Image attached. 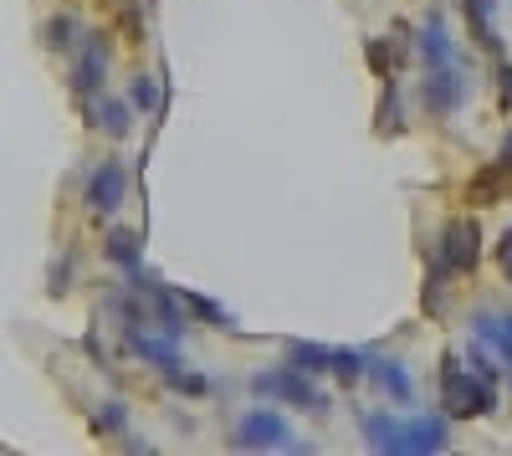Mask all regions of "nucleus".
Returning <instances> with one entry per match:
<instances>
[{
  "instance_id": "obj_1",
  "label": "nucleus",
  "mask_w": 512,
  "mask_h": 456,
  "mask_svg": "<svg viewBox=\"0 0 512 456\" xmlns=\"http://www.w3.org/2000/svg\"><path fill=\"white\" fill-rule=\"evenodd\" d=\"M441 405L451 421H477L497 410V364L487 344H477L466 359L461 354L441 359Z\"/></svg>"
},
{
  "instance_id": "obj_2",
  "label": "nucleus",
  "mask_w": 512,
  "mask_h": 456,
  "mask_svg": "<svg viewBox=\"0 0 512 456\" xmlns=\"http://www.w3.org/2000/svg\"><path fill=\"white\" fill-rule=\"evenodd\" d=\"M364 446L384 451V456H436L451 446V426L446 416H415V421H395V416H369L359 421Z\"/></svg>"
},
{
  "instance_id": "obj_3",
  "label": "nucleus",
  "mask_w": 512,
  "mask_h": 456,
  "mask_svg": "<svg viewBox=\"0 0 512 456\" xmlns=\"http://www.w3.org/2000/svg\"><path fill=\"white\" fill-rule=\"evenodd\" d=\"M477 262H482V226H477V216L446 221L441 252H436L431 272H441V277H466V272H477Z\"/></svg>"
},
{
  "instance_id": "obj_4",
  "label": "nucleus",
  "mask_w": 512,
  "mask_h": 456,
  "mask_svg": "<svg viewBox=\"0 0 512 456\" xmlns=\"http://www.w3.org/2000/svg\"><path fill=\"white\" fill-rule=\"evenodd\" d=\"M251 390H256V395H272V400H282V405L308 410V416H323V410H328V395H318V385L303 375V369H292V364H277V369L251 375Z\"/></svg>"
},
{
  "instance_id": "obj_5",
  "label": "nucleus",
  "mask_w": 512,
  "mask_h": 456,
  "mask_svg": "<svg viewBox=\"0 0 512 456\" xmlns=\"http://www.w3.org/2000/svg\"><path fill=\"white\" fill-rule=\"evenodd\" d=\"M236 451H308V441H292V426L277 410H246L231 431Z\"/></svg>"
},
{
  "instance_id": "obj_6",
  "label": "nucleus",
  "mask_w": 512,
  "mask_h": 456,
  "mask_svg": "<svg viewBox=\"0 0 512 456\" xmlns=\"http://www.w3.org/2000/svg\"><path fill=\"white\" fill-rule=\"evenodd\" d=\"M466 93H472V77H466L461 57L446 62V67H425V77H420V103L431 118H451L466 103Z\"/></svg>"
},
{
  "instance_id": "obj_7",
  "label": "nucleus",
  "mask_w": 512,
  "mask_h": 456,
  "mask_svg": "<svg viewBox=\"0 0 512 456\" xmlns=\"http://www.w3.org/2000/svg\"><path fill=\"white\" fill-rule=\"evenodd\" d=\"M82 200H88L93 216H113L118 205L128 200V170L118 159H98L88 170V190H82Z\"/></svg>"
},
{
  "instance_id": "obj_8",
  "label": "nucleus",
  "mask_w": 512,
  "mask_h": 456,
  "mask_svg": "<svg viewBox=\"0 0 512 456\" xmlns=\"http://www.w3.org/2000/svg\"><path fill=\"white\" fill-rule=\"evenodd\" d=\"M103 77H108V41L93 36V31H82L77 62H72V88H77V98H98V93H103Z\"/></svg>"
},
{
  "instance_id": "obj_9",
  "label": "nucleus",
  "mask_w": 512,
  "mask_h": 456,
  "mask_svg": "<svg viewBox=\"0 0 512 456\" xmlns=\"http://www.w3.org/2000/svg\"><path fill=\"white\" fill-rule=\"evenodd\" d=\"M123 344H128V354H139V359H144V364H154V369H175V364H185V359H180V339H175V334L123 328Z\"/></svg>"
},
{
  "instance_id": "obj_10",
  "label": "nucleus",
  "mask_w": 512,
  "mask_h": 456,
  "mask_svg": "<svg viewBox=\"0 0 512 456\" xmlns=\"http://www.w3.org/2000/svg\"><path fill=\"white\" fill-rule=\"evenodd\" d=\"M415 47H420V67H446V62H456V57H461V52H456V41H451V26H446V16H441V11H431V16L420 21Z\"/></svg>"
},
{
  "instance_id": "obj_11",
  "label": "nucleus",
  "mask_w": 512,
  "mask_h": 456,
  "mask_svg": "<svg viewBox=\"0 0 512 456\" xmlns=\"http://www.w3.org/2000/svg\"><path fill=\"white\" fill-rule=\"evenodd\" d=\"M364 375L379 385V395H390L395 405H410V400H415V380H410V369H405L395 354H369Z\"/></svg>"
},
{
  "instance_id": "obj_12",
  "label": "nucleus",
  "mask_w": 512,
  "mask_h": 456,
  "mask_svg": "<svg viewBox=\"0 0 512 456\" xmlns=\"http://www.w3.org/2000/svg\"><path fill=\"white\" fill-rule=\"evenodd\" d=\"M472 339L512 369V313H472Z\"/></svg>"
},
{
  "instance_id": "obj_13",
  "label": "nucleus",
  "mask_w": 512,
  "mask_h": 456,
  "mask_svg": "<svg viewBox=\"0 0 512 456\" xmlns=\"http://www.w3.org/2000/svg\"><path fill=\"white\" fill-rule=\"evenodd\" d=\"M88 118L98 123V129H103L108 139H123L128 129H134V108H128V103H118V98H93Z\"/></svg>"
},
{
  "instance_id": "obj_14",
  "label": "nucleus",
  "mask_w": 512,
  "mask_h": 456,
  "mask_svg": "<svg viewBox=\"0 0 512 456\" xmlns=\"http://www.w3.org/2000/svg\"><path fill=\"white\" fill-rule=\"evenodd\" d=\"M287 364L303 369V375H323V369L333 364V349L328 344H313V339H292L287 344Z\"/></svg>"
},
{
  "instance_id": "obj_15",
  "label": "nucleus",
  "mask_w": 512,
  "mask_h": 456,
  "mask_svg": "<svg viewBox=\"0 0 512 456\" xmlns=\"http://www.w3.org/2000/svg\"><path fill=\"white\" fill-rule=\"evenodd\" d=\"M128 108H134V113H154V118H159L164 93H159V82H154L149 72H134V77H128Z\"/></svg>"
},
{
  "instance_id": "obj_16",
  "label": "nucleus",
  "mask_w": 512,
  "mask_h": 456,
  "mask_svg": "<svg viewBox=\"0 0 512 456\" xmlns=\"http://www.w3.org/2000/svg\"><path fill=\"white\" fill-rule=\"evenodd\" d=\"M175 298H180V308H190V313H195L200 323H216V328H236V318H231V313H226V308H221L216 298H205V293H190V287H180Z\"/></svg>"
},
{
  "instance_id": "obj_17",
  "label": "nucleus",
  "mask_w": 512,
  "mask_h": 456,
  "mask_svg": "<svg viewBox=\"0 0 512 456\" xmlns=\"http://www.w3.org/2000/svg\"><path fill=\"white\" fill-rule=\"evenodd\" d=\"M466 6V21H472V36L482 41V47L492 52V57H502V41H497V31H492V11H487V0H461Z\"/></svg>"
},
{
  "instance_id": "obj_18",
  "label": "nucleus",
  "mask_w": 512,
  "mask_h": 456,
  "mask_svg": "<svg viewBox=\"0 0 512 456\" xmlns=\"http://www.w3.org/2000/svg\"><path fill=\"white\" fill-rule=\"evenodd\" d=\"M164 385L175 390V395H185V400H210V380H205V375H195V369H185V364L164 369Z\"/></svg>"
},
{
  "instance_id": "obj_19",
  "label": "nucleus",
  "mask_w": 512,
  "mask_h": 456,
  "mask_svg": "<svg viewBox=\"0 0 512 456\" xmlns=\"http://www.w3.org/2000/svg\"><path fill=\"white\" fill-rule=\"evenodd\" d=\"M82 31H88V26H82L72 11H62V16L47 21V47L52 52H67V47H77V41H82Z\"/></svg>"
},
{
  "instance_id": "obj_20",
  "label": "nucleus",
  "mask_w": 512,
  "mask_h": 456,
  "mask_svg": "<svg viewBox=\"0 0 512 456\" xmlns=\"http://www.w3.org/2000/svg\"><path fill=\"white\" fill-rule=\"evenodd\" d=\"M88 426H93V436H128V410H123V400L98 405L93 416H88Z\"/></svg>"
},
{
  "instance_id": "obj_21",
  "label": "nucleus",
  "mask_w": 512,
  "mask_h": 456,
  "mask_svg": "<svg viewBox=\"0 0 512 456\" xmlns=\"http://www.w3.org/2000/svg\"><path fill=\"white\" fill-rule=\"evenodd\" d=\"M379 134H400L405 129V118H400V88H395V77H384V103H379V123H374Z\"/></svg>"
},
{
  "instance_id": "obj_22",
  "label": "nucleus",
  "mask_w": 512,
  "mask_h": 456,
  "mask_svg": "<svg viewBox=\"0 0 512 456\" xmlns=\"http://www.w3.org/2000/svg\"><path fill=\"white\" fill-rule=\"evenodd\" d=\"M507 180H512V175L502 170V164H487V170L472 180V200H477V205H487V200H502V195H507V190H502Z\"/></svg>"
},
{
  "instance_id": "obj_23",
  "label": "nucleus",
  "mask_w": 512,
  "mask_h": 456,
  "mask_svg": "<svg viewBox=\"0 0 512 456\" xmlns=\"http://www.w3.org/2000/svg\"><path fill=\"white\" fill-rule=\"evenodd\" d=\"M328 369H333L344 385H354L364 369H369V354H364V349H333V364H328Z\"/></svg>"
},
{
  "instance_id": "obj_24",
  "label": "nucleus",
  "mask_w": 512,
  "mask_h": 456,
  "mask_svg": "<svg viewBox=\"0 0 512 456\" xmlns=\"http://www.w3.org/2000/svg\"><path fill=\"white\" fill-rule=\"evenodd\" d=\"M395 62H400V52H395V41H369V67H374L379 77H395V72H400Z\"/></svg>"
},
{
  "instance_id": "obj_25",
  "label": "nucleus",
  "mask_w": 512,
  "mask_h": 456,
  "mask_svg": "<svg viewBox=\"0 0 512 456\" xmlns=\"http://www.w3.org/2000/svg\"><path fill=\"white\" fill-rule=\"evenodd\" d=\"M497 108L512 113V62H497Z\"/></svg>"
},
{
  "instance_id": "obj_26",
  "label": "nucleus",
  "mask_w": 512,
  "mask_h": 456,
  "mask_svg": "<svg viewBox=\"0 0 512 456\" xmlns=\"http://www.w3.org/2000/svg\"><path fill=\"white\" fill-rule=\"evenodd\" d=\"M497 267H502V277L512 282V226H507L502 241H497Z\"/></svg>"
},
{
  "instance_id": "obj_27",
  "label": "nucleus",
  "mask_w": 512,
  "mask_h": 456,
  "mask_svg": "<svg viewBox=\"0 0 512 456\" xmlns=\"http://www.w3.org/2000/svg\"><path fill=\"white\" fill-rule=\"evenodd\" d=\"M497 164H502V170H507V175H512V134H507V139H502V154H497Z\"/></svg>"
}]
</instances>
